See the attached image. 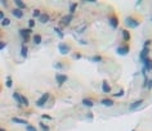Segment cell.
Returning <instances> with one entry per match:
<instances>
[{
	"label": "cell",
	"mask_w": 152,
	"mask_h": 131,
	"mask_svg": "<svg viewBox=\"0 0 152 131\" xmlns=\"http://www.w3.org/2000/svg\"><path fill=\"white\" fill-rule=\"evenodd\" d=\"M31 32H32L31 28H21V30H19V35L22 36L23 42H27V41L30 40V33Z\"/></svg>",
	"instance_id": "6da1fadb"
},
{
	"label": "cell",
	"mask_w": 152,
	"mask_h": 131,
	"mask_svg": "<svg viewBox=\"0 0 152 131\" xmlns=\"http://www.w3.org/2000/svg\"><path fill=\"white\" fill-rule=\"evenodd\" d=\"M58 50L61 54H63V55H66V54L70 53V50H71V48H70V45H67V44L64 42H59L58 45Z\"/></svg>",
	"instance_id": "7a4b0ae2"
},
{
	"label": "cell",
	"mask_w": 152,
	"mask_h": 131,
	"mask_svg": "<svg viewBox=\"0 0 152 131\" xmlns=\"http://www.w3.org/2000/svg\"><path fill=\"white\" fill-rule=\"evenodd\" d=\"M125 23H126V26L128 27H131V28H137L139 26V22L138 21H135L134 18H131V17H128L125 19Z\"/></svg>",
	"instance_id": "3957f363"
},
{
	"label": "cell",
	"mask_w": 152,
	"mask_h": 131,
	"mask_svg": "<svg viewBox=\"0 0 152 131\" xmlns=\"http://www.w3.org/2000/svg\"><path fill=\"white\" fill-rule=\"evenodd\" d=\"M49 96H50V95H49V92H45V94H43L40 99H39L37 102H36V105H37V107H43V105L45 104L46 102H48Z\"/></svg>",
	"instance_id": "277c9868"
},
{
	"label": "cell",
	"mask_w": 152,
	"mask_h": 131,
	"mask_svg": "<svg viewBox=\"0 0 152 131\" xmlns=\"http://www.w3.org/2000/svg\"><path fill=\"white\" fill-rule=\"evenodd\" d=\"M56 80H57V82H58V85L61 86L62 84H64V82L68 80V77L66 76V74H61V73H57L56 74Z\"/></svg>",
	"instance_id": "5b68a950"
},
{
	"label": "cell",
	"mask_w": 152,
	"mask_h": 131,
	"mask_svg": "<svg viewBox=\"0 0 152 131\" xmlns=\"http://www.w3.org/2000/svg\"><path fill=\"white\" fill-rule=\"evenodd\" d=\"M148 54H149V48L143 46V50H142L141 54H139V59H141V62H143L146 58H148Z\"/></svg>",
	"instance_id": "8992f818"
},
{
	"label": "cell",
	"mask_w": 152,
	"mask_h": 131,
	"mask_svg": "<svg viewBox=\"0 0 152 131\" xmlns=\"http://www.w3.org/2000/svg\"><path fill=\"white\" fill-rule=\"evenodd\" d=\"M116 53L119 54V55H126V54L129 53V46H119L117 49H116Z\"/></svg>",
	"instance_id": "52a82bcc"
},
{
	"label": "cell",
	"mask_w": 152,
	"mask_h": 131,
	"mask_svg": "<svg viewBox=\"0 0 152 131\" xmlns=\"http://www.w3.org/2000/svg\"><path fill=\"white\" fill-rule=\"evenodd\" d=\"M142 104H143V100H142V99H139V100H135V102H133V103H131V104H130V107H129V108H130L131 110H134V109H137V108H139Z\"/></svg>",
	"instance_id": "ba28073f"
},
{
	"label": "cell",
	"mask_w": 152,
	"mask_h": 131,
	"mask_svg": "<svg viewBox=\"0 0 152 131\" xmlns=\"http://www.w3.org/2000/svg\"><path fill=\"white\" fill-rule=\"evenodd\" d=\"M12 14L14 15L15 18H18V19H21V18L23 17V12H22V9H19V8H17V9H13V10H12Z\"/></svg>",
	"instance_id": "9c48e42d"
},
{
	"label": "cell",
	"mask_w": 152,
	"mask_h": 131,
	"mask_svg": "<svg viewBox=\"0 0 152 131\" xmlns=\"http://www.w3.org/2000/svg\"><path fill=\"white\" fill-rule=\"evenodd\" d=\"M71 21H72V15H71V14L64 15V17L62 18V25H63V26H67V25H70V23H71Z\"/></svg>",
	"instance_id": "30bf717a"
},
{
	"label": "cell",
	"mask_w": 152,
	"mask_h": 131,
	"mask_svg": "<svg viewBox=\"0 0 152 131\" xmlns=\"http://www.w3.org/2000/svg\"><path fill=\"white\" fill-rule=\"evenodd\" d=\"M13 98H14V100L18 103V105H23L22 104V95H19L17 91H14L13 92Z\"/></svg>",
	"instance_id": "8fae6325"
},
{
	"label": "cell",
	"mask_w": 152,
	"mask_h": 131,
	"mask_svg": "<svg viewBox=\"0 0 152 131\" xmlns=\"http://www.w3.org/2000/svg\"><path fill=\"white\" fill-rule=\"evenodd\" d=\"M12 122H14V123H21V125H26V126L28 125V122H27L26 120H22V118H18V117H13V118H12Z\"/></svg>",
	"instance_id": "7c38bea8"
},
{
	"label": "cell",
	"mask_w": 152,
	"mask_h": 131,
	"mask_svg": "<svg viewBox=\"0 0 152 131\" xmlns=\"http://www.w3.org/2000/svg\"><path fill=\"white\" fill-rule=\"evenodd\" d=\"M102 91L103 92H111V86L108 85L107 81H103L102 82Z\"/></svg>",
	"instance_id": "4fadbf2b"
},
{
	"label": "cell",
	"mask_w": 152,
	"mask_h": 131,
	"mask_svg": "<svg viewBox=\"0 0 152 131\" xmlns=\"http://www.w3.org/2000/svg\"><path fill=\"white\" fill-rule=\"evenodd\" d=\"M110 25H111V27H112V28H117V26H119V21H117V18L111 17V18H110Z\"/></svg>",
	"instance_id": "5bb4252c"
},
{
	"label": "cell",
	"mask_w": 152,
	"mask_h": 131,
	"mask_svg": "<svg viewBox=\"0 0 152 131\" xmlns=\"http://www.w3.org/2000/svg\"><path fill=\"white\" fill-rule=\"evenodd\" d=\"M49 19H50V17H49V14H46V13L45 14H41L40 17H39V21H40L41 23H46Z\"/></svg>",
	"instance_id": "9a60e30c"
},
{
	"label": "cell",
	"mask_w": 152,
	"mask_h": 131,
	"mask_svg": "<svg viewBox=\"0 0 152 131\" xmlns=\"http://www.w3.org/2000/svg\"><path fill=\"white\" fill-rule=\"evenodd\" d=\"M82 105H85V107H93L94 105V103L92 102V99H88V98H85V99H82Z\"/></svg>",
	"instance_id": "2e32d148"
},
{
	"label": "cell",
	"mask_w": 152,
	"mask_h": 131,
	"mask_svg": "<svg viewBox=\"0 0 152 131\" xmlns=\"http://www.w3.org/2000/svg\"><path fill=\"white\" fill-rule=\"evenodd\" d=\"M27 53H28L27 46L22 45V49H21V57H22V58H27Z\"/></svg>",
	"instance_id": "e0dca14e"
},
{
	"label": "cell",
	"mask_w": 152,
	"mask_h": 131,
	"mask_svg": "<svg viewBox=\"0 0 152 131\" xmlns=\"http://www.w3.org/2000/svg\"><path fill=\"white\" fill-rule=\"evenodd\" d=\"M100 104L106 105V107H112V105H113V102H112L111 99H103L102 102H100Z\"/></svg>",
	"instance_id": "ac0fdd59"
},
{
	"label": "cell",
	"mask_w": 152,
	"mask_h": 131,
	"mask_svg": "<svg viewBox=\"0 0 152 131\" xmlns=\"http://www.w3.org/2000/svg\"><path fill=\"white\" fill-rule=\"evenodd\" d=\"M15 5H17V8H19V9H26V5L23 1H21V0H15Z\"/></svg>",
	"instance_id": "d6986e66"
},
{
	"label": "cell",
	"mask_w": 152,
	"mask_h": 131,
	"mask_svg": "<svg viewBox=\"0 0 152 131\" xmlns=\"http://www.w3.org/2000/svg\"><path fill=\"white\" fill-rule=\"evenodd\" d=\"M122 37H124V40H125V41H129V40H130V33H129V31L122 30Z\"/></svg>",
	"instance_id": "ffe728a7"
},
{
	"label": "cell",
	"mask_w": 152,
	"mask_h": 131,
	"mask_svg": "<svg viewBox=\"0 0 152 131\" xmlns=\"http://www.w3.org/2000/svg\"><path fill=\"white\" fill-rule=\"evenodd\" d=\"M76 8H77V3H72L71 5H70V14H74V12L76 10Z\"/></svg>",
	"instance_id": "44dd1931"
},
{
	"label": "cell",
	"mask_w": 152,
	"mask_h": 131,
	"mask_svg": "<svg viewBox=\"0 0 152 131\" xmlns=\"http://www.w3.org/2000/svg\"><path fill=\"white\" fill-rule=\"evenodd\" d=\"M33 42H35L36 45L41 44V36L40 35H35V36H33Z\"/></svg>",
	"instance_id": "7402d4cb"
},
{
	"label": "cell",
	"mask_w": 152,
	"mask_h": 131,
	"mask_svg": "<svg viewBox=\"0 0 152 131\" xmlns=\"http://www.w3.org/2000/svg\"><path fill=\"white\" fill-rule=\"evenodd\" d=\"M54 32H56L57 35H58L59 37H61V39H63V36H64V35H63V32H62V31L59 30L58 27H54Z\"/></svg>",
	"instance_id": "603a6c76"
},
{
	"label": "cell",
	"mask_w": 152,
	"mask_h": 131,
	"mask_svg": "<svg viewBox=\"0 0 152 131\" xmlns=\"http://www.w3.org/2000/svg\"><path fill=\"white\" fill-rule=\"evenodd\" d=\"M89 60H92V62H100V60H102V57H100V55H95V57H92Z\"/></svg>",
	"instance_id": "cb8c5ba5"
},
{
	"label": "cell",
	"mask_w": 152,
	"mask_h": 131,
	"mask_svg": "<svg viewBox=\"0 0 152 131\" xmlns=\"http://www.w3.org/2000/svg\"><path fill=\"white\" fill-rule=\"evenodd\" d=\"M22 104H23V105H26V107H28V104H30L28 99H27L26 96H23V95H22Z\"/></svg>",
	"instance_id": "d4e9b609"
},
{
	"label": "cell",
	"mask_w": 152,
	"mask_h": 131,
	"mask_svg": "<svg viewBox=\"0 0 152 131\" xmlns=\"http://www.w3.org/2000/svg\"><path fill=\"white\" fill-rule=\"evenodd\" d=\"M9 25H10V19H8V18H5V19L1 21V26H4V27L5 26H9Z\"/></svg>",
	"instance_id": "484cf974"
},
{
	"label": "cell",
	"mask_w": 152,
	"mask_h": 131,
	"mask_svg": "<svg viewBox=\"0 0 152 131\" xmlns=\"http://www.w3.org/2000/svg\"><path fill=\"white\" fill-rule=\"evenodd\" d=\"M39 126H40L41 128H43V131H49V126H46V125H44L43 122H39Z\"/></svg>",
	"instance_id": "4316f807"
},
{
	"label": "cell",
	"mask_w": 152,
	"mask_h": 131,
	"mask_svg": "<svg viewBox=\"0 0 152 131\" xmlns=\"http://www.w3.org/2000/svg\"><path fill=\"white\" fill-rule=\"evenodd\" d=\"M5 85H7L8 87H12V77H10V76L7 77V82H5Z\"/></svg>",
	"instance_id": "83f0119b"
},
{
	"label": "cell",
	"mask_w": 152,
	"mask_h": 131,
	"mask_svg": "<svg viewBox=\"0 0 152 131\" xmlns=\"http://www.w3.org/2000/svg\"><path fill=\"white\" fill-rule=\"evenodd\" d=\"M124 94H125V91H124V90H120V91H119V92H116V94H113V96H115V98H120V96H122Z\"/></svg>",
	"instance_id": "f1b7e54d"
},
{
	"label": "cell",
	"mask_w": 152,
	"mask_h": 131,
	"mask_svg": "<svg viewBox=\"0 0 152 131\" xmlns=\"http://www.w3.org/2000/svg\"><path fill=\"white\" fill-rule=\"evenodd\" d=\"M26 128H27V131H37V130H36V127H35V126H32V125H27V126H26Z\"/></svg>",
	"instance_id": "f546056e"
},
{
	"label": "cell",
	"mask_w": 152,
	"mask_h": 131,
	"mask_svg": "<svg viewBox=\"0 0 152 131\" xmlns=\"http://www.w3.org/2000/svg\"><path fill=\"white\" fill-rule=\"evenodd\" d=\"M32 15H33V17H40V15H41L40 10H39V9H35V10L32 12Z\"/></svg>",
	"instance_id": "4dcf8cb0"
},
{
	"label": "cell",
	"mask_w": 152,
	"mask_h": 131,
	"mask_svg": "<svg viewBox=\"0 0 152 131\" xmlns=\"http://www.w3.org/2000/svg\"><path fill=\"white\" fill-rule=\"evenodd\" d=\"M54 68L56 69H62L63 68V64L62 63H54Z\"/></svg>",
	"instance_id": "1f68e13d"
},
{
	"label": "cell",
	"mask_w": 152,
	"mask_h": 131,
	"mask_svg": "<svg viewBox=\"0 0 152 131\" xmlns=\"http://www.w3.org/2000/svg\"><path fill=\"white\" fill-rule=\"evenodd\" d=\"M28 26H30V28H32L33 26H35V21H33V19H30V21H28Z\"/></svg>",
	"instance_id": "d6a6232c"
},
{
	"label": "cell",
	"mask_w": 152,
	"mask_h": 131,
	"mask_svg": "<svg viewBox=\"0 0 152 131\" xmlns=\"http://www.w3.org/2000/svg\"><path fill=\"white\" fill-rule=\"evenodd\" d=\"M5 46H7V42H4V41H1V42H0V50H3V49H4Z\"/></svg>",
	"instance_id": "836d02e7"
},
{
	"label": "cell",
	"mask_w": 152,
	"mask_h": 131,
	"mask_svg": "<svg viewBox=\"0 0 152 131\" xmlns=\"http://www.w3.org/2000/svg\"><path fill=\"white\" fill-rule=\"evenodd\" d=\"M74 57H75V59H81V58H82V55H81L80 53H76Z\"/></svg>",
	"instance_id": "e575fe53"
},
{
	"label": "cell",
	"mask_w": 152,
	"mask_h": 131,
	"mask_svg": "<svg viewBox=\"0 0 152 131\" xmlns=\"http://www.w3.org/2000/svg\"><path fill=\"white\" fill-rule=\"evenodd\" d=\"M41 117H43L44 120H52V117H50V116H49V114H43V116H41Z\"/></svg>",
	"instance_id": "d590c367"
},
{
	"label": "cell",
	"mask_w": 152,
	"mask_h": 131,
	"mask_svg": "<svg viewBox=\"0 0 152 131\" xmlns=\"http://www.w3.org/2000/svg\"><path fill=\"white\" fill-rule=\"evenodd\" d=\"M151 44H152V40H147L146 42H144V46H147V48H148V46L151 45Z\"/></svg>",
	"instance_id": "8d00e7d4"
},
{
	"label": "cell",
	"mask_w": 152,
	"mask_h": 131,
	"mask_svg": "<svg viewBox=\"0 0 152 131\" xmlns=\"http://www.w3.org/2000/svg\"><path fill=\"white\" fill-rule=\"evenodd\" d=\"M147 87H148L149 90H152V80H148V85H147Z\"/></svg>",
	"instance_id": "74e56055"
},
{
	"label": "cell",
	"mask_w": 152,
	"mask_h": 131,
	"mask_svg": "<svg viewBox=\"0 0 152 131\" xmlns=\"http://www.w3.org/2000/svg\"><path fill=\"white\" fill-rule=\"evenodd\" d=\"M80 44H82V45H88V41H85V40H77Z\"/></svg>",
	"instance_id": "f35d334b"
},
{
	"label": "cell",
	"mask_w": 152,
	"mask_h": 131,
	"mask_svg": "<svg viewBox=\"0 0 152 131\" xmlns=\"http://www.w3.org/2000/svg\"><path fill=\"white\" fill-rule=\"evenodd\" d=\"M0 19H5V18H4V13H3V12H0Z\"/></svg>",
	"instance_id": "ab89813d"
},
{
	"label": "cell",
	"mask_w": 152,
	"mask_h": 131,
	"mask_svg": "<svg viewBox=\"0 0 152 131\" xmlns=\"http://www.w3.org/2000/svg\"><path fill=\"white\" fill-rule=\"evenodd\" d=\"M0 131H5V130H4V128H0Z\"/></svg>",
	"instance_id": "60d3db41"
},
{
	"label": "cell",
	"mask_w": 152,
	"mask_h": 131,
	"mask_svg": "<svg viewBox=\"0 0 152 131\" xmlns=\"http://www.w3.org/2000/svg\"><path fill=\"white\" fill-rule=\"evenodd\" d=\"M151 19H152V17H151Z\"/></svg>",
	"instance_id": "b9f144b4"
},
{
	"label": "cell",
	"mask_w": 152,
	"mask_h": 131,
	"mask_svg": "<svg viewBox=\"0 0 152 131\" xmlns=\"http://www.w3.org/2000/svg\"><path fill=\"white\" fill-rule=\"evenodd\" d=\"M133 131H134V130H133Z\"/></svg>",
	"instance_id": "7bdbcfd3"
}]
</instances>
